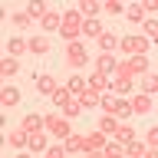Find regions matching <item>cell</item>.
I'll use <instances>...</instances> for the list:
<instances>
[{"label": "cell", "instance_id": "cell-1", "mask_svg": "<svg viewBox=\"0 0 158 158\" xmlns=\"http://www.w3.org/2000/svg\"><path fill=\"white\" fill-rule=\"evenodd\" d=\"M118 46H122V53H128V56H145L152 43H148L145 33H128V36L118 40Z\"/></svg>", "mask_w": 158, "mask_h": 158}, {"label": "cell", "instance_id": "cell-2", "mask_svg": "<svg viewBox=\"0 0 158 158\" xmlns=\"http://www.w3.org/2000/svg\"><path fill=\"white\" fill-rule=\"evenodd\" d=\"M46 132H49L53 138H63V142L73 135V128H69V118L56 115V112H49V115H46Z\"/></svg>", "mask_w": 158, "mask_h": 158}, {"label": "cell", "instance_id": "cell-3", "mask_svg": "<svg viewBox=\"0 0 158 158\" xmlns=\"http://www.w3.org/2000/svg\"><path fill=\"white\" fill-rule=\"evenodd\" d=\"M66 59H69V66H73V69H82L89 63V49L82 46L79 40H76V43H66Z\"/></svg>", "mask_w": 158, "mask_h": 158}, {"label": "cell", "instance_id": "cell-4", "mask_svg": "<svg viewBox=\"0 0 158 158\" xmlns=\"http://www.w3.org/2000/svg\"><path fill=\"white\" fill-rule=\"evenodd\" d=\"M102 148H106V135L102 132H92V135H82V152L86 155H102Z\"/></svg>", "mask_w": 158, "mask_h": 158}, {"label": "cell", "instance_id": "cell-5", "mask_svg": "<svg viewBox=\"0 0 158 158\" xmlns=\"http://www.w3.org/2000/svg\"><path fill=\"white\" fill-rule=\"evenodd\" d=\"M20 128L30 132V135H33V132H43V128H46V115H40V112H27L23 122H20Z\"/></svg>", "mask_w": 158, "mask_h": 158}, {"label": "cell", "instance_id": "cell-6", "mask_svg": "<svg viewBox=\"0 0 158 158\" xmlns=\"http://www.w3.org/2000/svg\"><path fill=\"white\" fill-rule=\"evenodd\" d=\"M96 73H102V76H115V73H118V59L112 56V53L99 56L96 59Z\"/></svg>", "mask_w": 158, "mask_h": 158}, {"label": "cell", "instance_id": "cell-7", "mask_svg": "<svg viewBox=\"0 0 158 158\" xmlns=\"http://www.w3.org/2000/svg\"><path fill=\"white\" fill-rule=\"evenodd\" d=\"M30 152H33V155H40V152H49V132H46V128L30 135Z\"/></svg>", "mask_w": 158, "mask_h": 158}, {"label": "cell", "instance_id": "cell-8", "mask_svg": "<svg viewBox=\"0 0 158 158\" xmlns=\"http://www.w3.org/2000/svg\"><path fill=\"white\" fill-rule=\"evenodd\" d=\"M56 89H59L56 76H49V73H43V76H36V92H40V96H53Z\"/></svg>", "mask_w": 158, "mask_h": 158}, {"label": "cell", "instance_id": "cell-9", "mask_svg": "<svg viewBox=\"0 0 158 158\" xmlns=\"http://www.w3.org/2000/svg\"><path fill=\"white\" fill-rule=\"evenodd\" d=\"M79 13H82V20H99L102 3H99V0H82V3H79Z\"/></svg>", "mask_w": 158, "mask_h": 158}, {"label": "cell", "instance_id": "cell-10", "mask_svg": "<svg viewBox=\"0 0 158 158\" xmlns=\"http://www.w3.org/2000/svg\"><path fill=\"white\" fill-rule=\"evenodd\" d=\"M17 102H20V89L17 86H3L0 89V106L3 109H13Z\"/></svg>", "mask_w": 158, "mask_h": 158}, {"label": "cell", "instance_id": "cell-11", "mask_svg": "<svg viewBox=\"0 0 158 158\" xmlns=\"http://www.w3.org/2000/svg\"><path fill=\"white\" fill-rule=\"evenodd\" d=\"M112 89H115L118 96H128V92H132V76H128V73H115V79H112Z\"/></svg>", "mask_w": 158, "mask_h": 158}, {"label": "cell", "instance_id": "cell-12", "mask_svg": "<svg viewBox=\"0 0 158 158\" xmlns=\"http://www.w3.org/2000/svg\"><path fill=\"white\" fill-rule=\"evenodd\" d=\"M7 142H10L13 148H17V152H27V145H30V132L17 128V132H10V135H7Z\"/></svg>", "mask_w": 158, "mask_h": 158}, {"label": "cell", "instance_id": "cell-13", "mask_svg": "<svg viewBox=\"0 0 158 158\" xmlns=\"http://www.w3.org/2000/svg\"><path fill=\"white\" fill-rule=\"evenodd\" d=\"M86 86L92 89V92H106V89H112V82H109V76H102V73H92V76L86 79Z\"/></svg>", "mask_w": 158, "mask_h": 158}, {"label": "cell", "instance_id": "cell-14", "mask_svg": "<svg viewBox=\"0 0 158 158\" xmlns=\"http://www.w3.org/2000/svg\"><path fill=\"white\" fill-rule=\"evenodd\" d=\"M132 112H135V115H145V112H152V96L138 92V96L132 99Z\"/></svg>", "mask_w": 158, "mask_h": 158}, {"label": "cell", "instance_id": "cell-15", "mask_svg": "<svg viewBox=\"0 0 158 158\" xmlns=\"http://www.w3.org/2000/svg\"><path fill=\"white\" fill-rule=\"evenodd\" d=\"M49 99H53V106H56V109H66V106H69V102H73L76 96H73V92H69L66 86H59V89H56V92H53Z\"/></svg>", "mask_w": 158, "mask_h": 158}, {"label": "cell", "instance_id": "cell-16", "mask_svg": "<svg viewBox=\"0 0 158 158\" xmlns=\"http://www.w3.org/2000/svg\"><path fill=\"white\" fill-rule=\"evenodd\" d=\"M118 125H122V122H118L115 115H102V118H99V132H102V135H115Z\"/></svg>", "mask_w": 158, "mask_h": 158}, {"label": "cell", "instance_id": "cell-17", "mask_svg": "<svg viewBox=\"0 0 158 158\" xmlns=\"http://www.w3.org/2000/svg\"><path fill=\"white\" fill-rule=\"evenodd\" d=\"M82 23H86V20H82L79 7H76V10H66V13H63V27H76V30H82Z\"/></svg>", "mask_w": 158, "mask_h": 158}, {"label": "cell", "instance_id": "cell-18", "mask_svg": "<svg viewBox=\"0 0 158 158\" xmlns=\"http://www.w3.org/2000/svg\"><path fill=\"white\" fill-rule=\"evenodd\" d=\"M102 33H106V27H102V23H99V20H86V23H82V36H102Z\"/></svg>", "mask_w": 158, "mask_h": 158}, {"label": "cell", "instance_id": "cell-19", "mask_svg": "<svg viewBox=\"0 0 158 158\" xmlns=\"http://www.w3.org/2000/svg\"><path fill=\"white\" fill-rule=\"evenodd\" d=\"M76 99H79V106H99V102H102V96H99V92H92L89 86L82 89V92H79Z\"/></svg>", "mask_w": 158, "mask_h": 158}, {"label": "cell", "instance_id": "cell-20", "mask_svg": "<svg viewBox=\"0 0 158 158\" xmlns=\"http://www.w3.org/2000/svg\"><path fill=\"white\" fill-rule=\"evenodd\" d=\"M46 13H49V10H46V3H43V0H33V3L27 7V17H30V20H43Z\"/></svg>", "mask_w": 158, "mask_h": 158}, {"label": "cell", "instance_id": "cell-21", "mask_svg": "<svg viewBox=\"0 0 158 158\" xmlns=\"http://www.w3.org/2000/svg\"><path fill=\"white\" fill-rule=\"evenodd\" d=\"M27 49H30V43H27V40H20V36L7 40V53H10V56H20V53H27Z\"/></svg>", "mask_w": 158, "mask_h": 158}, {"label": "cell", "instance_id": "cell-22", "mask_svg": "<svg viewBox=\"0 0 158 158\" xmlns=\"http://www.w3.org/2000/svg\"><path fill=\"white\" fill-rule=\"evenodd\" d=\"M118 40H122V36H115V33H112V30H106V33H102V36H99V46L106 49V53H112V49L118 46Z\"/></svg>", "mask_w": 158, "mask_h": 158}, {"label": "cell", "instance_id": "cell-23", "mask_svg": "<svg viewBox=\"0 0 158 158\" xmlns=\"http://www.w3.org/2000/svg\"><path fill=\"white\" fill-rule=\"evenodd\" d=\"M122 155H125V145H122V142H106L102 158H122Z\"/></svg>", "mask_w": 158, "mask_h": 158}, {"label": "cell", "instance_id": "cell-24", "mask_svg": "<svg viewBox=\"0 0 158 158\" xmlns=\"http://www.w3.org/2000/svg\"><path fill=\"white\" fill-rule=\"evenodd\" d=\"M142 92H145V96H155L158 92V76L155 73H145V76H142Z\"/></svg>", "mask_w": 158, "mask_h": 158}, {"label": "cell", "instance_id": "cell-25", "mask_svg": "<svg viewBox=\"0 0 158 158\" xmlns=\"http://www.w3.org/2000/svg\"><path fill=\"white\" fill-rule=\"evenodd\" d=\"M17 69H20L17 56H3V59H0V76H13Z\"/></svg>", "mask_w": 158, "mask_h": 158}, {"label": "cell", "instance_id": "cell-26", "mask_svg": "<svg viewBox=\"0 0 158 158\" xmlns=\"http://www.w3.org/2000/svg\"><path fill=\"white\" fill-rule=\"evenodd\" d=\"M66 89H69V92H73V96H79V92L86 89V79L79 76V73H73V76L66 79Z\"/></svg>", "mask_w": 158, "mask_h": 158}, {"label": "cell", "instance_id": "cell-27", "mask_svg": "<svg viewBox=\"0 0 158 158\" xmlns=\"http://www.w3.org/2000/svg\"><path fill=\"white\" fill-rule=\"evenodd\" d=\"M59 27H63V13L49 10L46 17H43V30H59Z\"/></svg>", "mask_w": 158, "mask_h": 158}, {"label": "cell", "instance_id": "cell-28", "mask_svg": "<svg viewBox=\"0 0 158 158\" xmlns=\"http://www.w3.org/2000/svg\"><path fill=\"white\" fill-rule=\"evenodd\" d=\"M112 115H115V118H128V115H132V102H128V99H115Z\"/></svg>", "mask_w": 158, "mask_h": 158}, {"label": "cell", "instance_id": "cell-29", "mask_svg": "<svg viewBox=\"0 0 158 158\" xmlns=\"http://www.w3.org/2000/svg\"><path fill=\"white\" fill-rule=\"evenodd\" d=\"M30 53H49V40L46 36H30Z\"/></svg>", "mask_w": 158, "mask_h": 158}, {"label": "cell", "instance_id": "cell-30", "mask_svg": "<svg viewBox=\"0 0 158 158\" xmlns=\"http://www.w3.org/2000/svg\"><path fill=\"white\" fill-rule=\"evenodd\" d=\"M145 152H148V145H145V142H138V138L125 145V155H128V158H142Z\"/></svg>", "mask_w": 158, "mask_h": 158}, {"label": "cell", "instance_id": "cell-31", "mask_svg": "<svg viewBox=\"0 0 158 158\" xmlns=\"http://www.w3.org/2000/svg\"><path fill=\"white\" fill-rule=\"evenodd\" d=\"M115 142H122V145L135 142V128H128V125H118V132H115Z\"/></svg>", "mask_w": 158, "mask_h": 158}, {"label": "cell", "instance_id": "cell-32", "mask_svg": "<svg viewBox=\"0 0 158 158\" xmlns=\"http://www.w3.org/2000/svg\"><path fill=\"white\" fill-rule=\"evenodd\" d=\"M125 17L132 20V23H145V7H142V3H135V7L125 10Z\"/></svg>", "mask_w": 158, "mask_h": 158}, {"label": "cell", "instance_id": "cell-33", "mask_svg": "<svg viewBox=\"0 0 158 158\" xmlns=\"http://www.w3.org/2000/svg\"><path fill=\"white\" fill-rule=\"evenodd\" d=\"M63 148H66L69 155H76V152H82V135H69L66 142H63Z\"/></svg>", "mask_w": 158, "mask_h": 158}, {"label": "cell", "instance_id": "cell-34", "mask_svg": "<svg viewBox=\"0 0 158 158\" xmlns=\"http://www.w3.org/2000/svg\"><path fill=\"white\" fill-rule=\"evenodd\" d=\"M142 30H145L148 43H158V20H145V23H142Z\"/></svg>", "mask_w": 158, "mask_h": 158}, {"label": "cell", "instance_id": "cell-35", "mask_svg": "<svg viewBox=\"0 0 158 158\" xmlns=\"http://www.w3.org/2000/svg\"><path fill=\"white\" fill-rule=\"evenodd\" d=\"M79 112H82V106H79V99H73V102H69V106L63 109V118H76Z\"/></svg>", "mask_w": 158, "mask_h": 158}, {"label": "cell", "instance_id": "cell-36", "mask_svg": "<svg viewBox=\"0 0 158 158\" xmlns=\"http://www.w3.org/2000/svg\"><path fill=\"white\" fill-rule=\"evenodd\" d=\"M145 145H148V148H158V125H152V128L145 132Z\"/></svg>", "mask_w": 158, "mask_h": 158}, {"label": "cell", "instance_id": "cell-37", "mask_svg": "<svg viewBox=\"0 0 158 158\" xmlns=\"http://www.w3.org/2000/svg\"><path fill=\"white\" fill-rule=\"evenodd\" d=\"M102 10H109V13H125V7H122L118 0H109V3H102Z\"/></svg>", "mask_w": 158, "mask_h": 158}, {"label": "cell", "instance_id": "cell-38", "mask_svg": "<svg viewBox=\"0 0 158 158\" xmlns=\"http://www.w3.org/2000/svg\"><path fill=\"white\" fill-rule=\"evenodd\" d=\"M46 158H66V148H59V145H49Z\"/></svg>", "mask_w": 158, "mask_h": 158}, {"label": "cell", "instance_id": "cell-39", "mask_svg": "<svg viewBox=\"0 0 158 158\" xmlns=\"http://www.w3.org/2000/svg\"><path fill=\"white\" fill-rule=\"evenodd\" d=\"M13 23H17V27H27L30 17H27V13H13Z\"/></svg>", "mask_w": 158, "mask_h": 158}, {"label": "cell", "instance_id": "cell-40", "mask_svg": "<svg viewBox=\"0 0 158 158\" xmlns=\"http://www.w3.org/2000/svg\"><path fill=\"white\" fill-rule=\"evenodd\" d=\"M145 158H158V148H148V152H145Z\"/></svg>", "mask_w": 158, "mask_h": 158}, {"label": "cell", "instance_id": "cell-41", "mask_svg": "<svg viewBox=\"0 0 158 158\" xmlns=\"http://www.w3.org/2000/svg\"><path fill=\"white\" fill-rule=\"evenodd\" d=\"M17 158H33V152H17Z\"/></svg>", "mask_w": 158, "mask_h": 158}]
</instances>
